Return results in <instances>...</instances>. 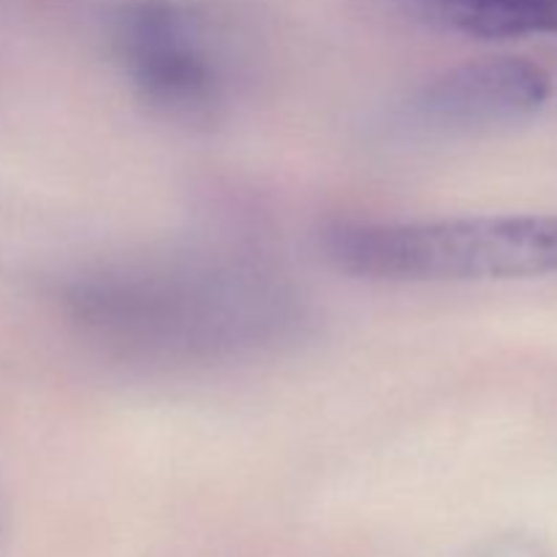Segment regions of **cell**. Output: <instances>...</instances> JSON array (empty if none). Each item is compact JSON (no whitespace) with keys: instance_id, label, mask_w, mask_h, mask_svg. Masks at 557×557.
I'll return each instance as SVG.
<instances>
[{"instance_id":"obj_1","label":"cell","mask_w":557,"mask_h":557,"mask_svg":"<svg viewBox=\"0 0 557 557\" xmlns=\"http://www.w3.org/2000/svg\"><path fill=\"white\" fill-rule=\"evenodd\" d=\"M79 315L109 337L161 351H218L272 337L286 297L253 272L161 267L101 275L76 288Z\"/></svg>"},{"instance_id":"obj_2","label":"cell","mask_w":557,"mask_h":557,"mask_svg":"<svg viewBox=\"0 0 557 557\" xmlns=\"http://www.w3.org/2000/svg\"><path fill=\"white\" fill-rule=\"evenodd\" d=\"M341 272L397 283H476L557 275V215L449 221H337L321 234Z\"/></svg>"},{"instance_id":"obj_3","label":"cell","mask_w":557,"mask_h":557,"mask_svg":"<svg viewBox=\"0 0 557 557\" xmlns=\"http://www.w3.org/2000/svg\"><path fill=\"white\" fill-rule=\"evenodd\" d=\"M114 52L136 92L172 117H205L221 98L215 60L172 0H131L114 20Z\"/></svg>"},{"instance_id":"obj_4","label":"cell","mask_w":557,"mask_h":557,"mask_svg":"<svg viewBox=\"0 0 557 557\" xmlns=\"http://www.w3.org/2000/svg\"><path fill=\"white\" fill-rule=\"evenodd\" d=\"M553 96V76L525 58L462 63L433 76L400 109L408 134L430 139L490 134L531 120Z\"/></svg>"},{"instance_id":"obj_5","label":"cell","mask_w":557,"mask_h":557,"mask_svg":"<svg viewBox=\"0 0 557 557\" xmlns=\"http://www.w3.org/2000/svg\"><path fill=\"white\" fill-rule=\"evenodd\" d=\"M428 14L473 38L557 36V0H419Z\"/></svg>"},{"instance_id":"obj_6","label":"cell","mask_w":557,"mask_h":557,"mask_svg":"<svg viewBox=\"0 0 557 557\" xmlns=\"http://www.w3.org/2000/svg\"><path fill=\"white\" fill-rule=\"evenodd\" d=\"M471 557H549L542 547L525 539H504V542H493L482 547Z\"/></svg>"}]
</instances>
